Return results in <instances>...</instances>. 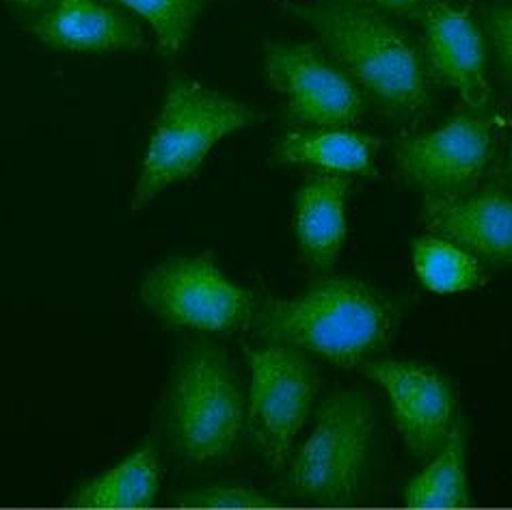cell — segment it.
Wrapping results in <instances>:
<instances>
[{"label": "cell", "mask_w": 512, "mask_h": 510, "mask_svg": "<svg viewBox=\"0 0 512 510\" xmlns=\"http://www.w3.org/2000/svg\"><path fill=\"white\" fill-rule=\"evenodd\" d=\"M400 307L359 279L329 277L299 297L258 303L253 329L264 342L288 344L350 370L394 342Z\"/></svg>", "instance_id": "obj_1"}, {"label": "cell", "mask_w": 512, "mask_h": 510, "mask_svg": "<svg viewBox=\"0 0 512 510\" xmlns=\"http://www.w3.org/2000/svg\"><path fill=\"white\" fill-rule=\"evenodd\" d=\"M292 16L381 109L396 117L424 109L430 85L424 52L381 11L355 0H318L294 7Z\"/></svg>", "instance_id": "obj_2"}, {"label": "cell", "mask_w": 512, "mask_h": 510, "mask_svg": "<svg viewBox=\"0 0 512 510\" xmlns=\"http://www.w3.org/2000/svg\"><path fill=\"white\" fill-rule=\"evenodd\" d=\"M247 424V400L221 346L195 342L175 361L165 428L175 454L193 465L227 461Z\"/></svg>", "instance_id": "obj_3"}, {"label": "cell", "mask_w": 512, "mask_h": 510, "mask_svg": "<svg viewBox=\"0 0 512 510\" xmlns=\"http://www.w3.org/2000/svg\"><path fill=\"white\" fill-rule=\"evenodd\" d=\"M376 413L361 389H342L320 402L314 431L286 465L288 498L344 508L361 500L366 489Z\"/></svg>", "instance_id": "obj_4"}, {"label": "cell", "mask_w": 512, "mask_h": 510, "mask_svg": "<svg viewBox=\"0 0 512 510\" xmlns=\"http://www.w3.org/2000/svg\"><path fill=\"white\" fill-rule=\"evenodd\" d=\"M255 122L258 113L253 106L195 80H173L147 141L132 210H143L169 186L191 178L214 145Z\"/></svg>", "instance_id": "obj_5"}, {"label": "cell", "mask_w": 512, "mask_h": 510, "mask_svg": "<svg viewBox=\"0 0 512 510\" xmlns=\"http://www.w3.org/2000/svg\"><path fill=\"white\" fill-rule=\"evenodd\" d=\"M245 355L251 370L249 433L266 465L281 476L320 394V368L305 351L277 342L247 346Z\"/></svg>", "instance_id": "obj_6"}, {"label": "cell", "mask_w": 512, "mask_h": 510, "mask_svg": "<svg viewBox=\"0 0 512 510\" xmlns=\"http://www.w3.org/2000/svg\"><path fill=\"white\" fill-rule=\"evenodd\" d=\"M145 310L169 329L232 335L258 310L255 292L234 284L210 253L180 255L156 264L143 277Z\"/></svg>", "instance_id": "obj_7"}, {"label": "cell", "mask_w": 512, "mask_h": 510, "mask_svg": "<svg viewBox=\"0 0 512 510\" xmlns=\"http://www.w3.org/2000/svg\"><path fill=\"white\" fill-rule=\"evenodd\" d=\"M266 76L286 100L292 122L307 128H355L366 93L316 44L266 42Z\"/></svg>", "instance_id": "obj_8"}, {"label": "cell", "mask_w": 512, "mask_h": 510, "mask_svg": "<svg viewBox=\"0 0 512 510\" xmlns=\"http://www.w3.org/2000/svg\"><path fill=\"white\" fill-rule=\"evenodd\" d=\"M491 154V119L461 115L433 132L402 139L396 145V165L428 201H448L474 191Z\"/></svg>", "instance_id": "obj_9"}, {"label": "cell", "mask_w": 512, "mask_h": 510, "mask_svg": "<svg viewBox=\"0 0 512 510\" xmlns=\"http://www.w3.org/2000/svg\"><path fill=\"white\" fill-rule=\"evenodd\" d=\"M357 370L387 394L411 454L422 461L435 456L456 426V392L450 381L435 368L404 359L370 357Z\"/></svg>", "instance_id": "obj_10"}, {"label": "cell", "mask_w": 512, "mask_h": 510, "mask_svg": "<svg viewBox=\"0 0 512 510\" xmlns=\"http://www.w3.org/2000/svg\"><path fill=\"white\" fill-rule=\"evenodd\" d=\"M424 61L430 78L454 89L469 106L489 100L487 50L467 9L433 3L422 11Z\"/></svg>", "instance_id": "obj_11"}, {"label": "cell", "mask_w": 512, "mask_h": 510, "mask_svg": "<svg viewBox=\"0 0 512 510\" xmlns=\"http://www.w3.org/2000/svg\"><path fill=\"white\" fill-rule=\"evenodd\" d=\"M430 234L463 247L480 262L512 266V195L502 189L467 193L448 201H426Z\"/></svg>", "instance_id": "obj_12"}, {"label": "cell", "mask_w": 512, "mask_h": 510, "mask_svg": "<svg viewBox=\"0 0 512 510\" xmlns=\"http://www.w3.org/2000/svg\"><path fill=\"white\" fill-rule=\"evenodd\" d=\"M26 24L35 37L65 52H126L145 46L143 31L104 0H48Z\"/></svg>", "instance_id": "obj_13"}, {"label": "cell", "mask_w": 512, "mask_h": 510, "mask_svg": "<svg viewBox=\"0 0 512 510\" xmlns=\"http://www.w3.org/2000/svg\"><path fill=\"white\" fill-rule=\"evenodd\" d=\"M355 182L338 173H312L296 193L294 236L316 271H331L346 243V204Z\"/></svg>", "instance_id": "obj_14"}, {"label": "cell", "mask_w": 512, "mask_h": 510, "mask_svg": "<svg viewBox=\"0 0 512 510\" xmlns=\"http://www.w3.org/2000/svg\"><path fill=\"white\" fill-rule=\"evenodd\" d=\"M379 150V139L355 128H303L279 141L275 158L284 165L314 167L338 176H370Z\"/></svg>", "instance_id": "obj_15"}, {"label": "cell", "mask_w": 512, "mask_h": 510, "mask_svg": "<svg viewBox=\"0 0 512 510\" xmlns=\"http://www.w3.org/2000/svg\"><path fill=\"white\" fill-rule=\"evenodd\" d=\"M160 491V465L152 444L132 452L109 472L78 489L70 508H152Z\"/></svg>", "instance_id": "obj_16"}, {"label": "cell", "mask_w": 512, "mask_h": 510, "mask_svg": "<svg viewBox=\"0 0 512 510\" xmlns=\"http://www.w3.org/2000/svg\"><path fill=\"white\" fill-rule=\"evenodd\" d=\"M404 504L409 508H467L471 506L465 446L461 428L454 426L446 444L430 456L420 474L404 487Z\"/></svg>", "instance_id": "obj_17"}, {"label": "cell", "mask_w": 512, "mask_h": 510, "mask_svg": "<svg viewBox=\"0 0 512 510\" xmlns=\"http://www.w3.org/2000/svg\"><path fill=\"white\" fill-rule=\"evenodd\" d=\"M413 268L422 284L437 294L476 290L487 281L476 255L437 234H424L413 240Z\"/></svg>", "instance_id": "obj_18"}, {"label": "cell", "mask_w": 512, "mask_h": 510, "mask_svg": "<svg viewBox=\"0 0 512 510\" xmlns=\"http://www.w3.org/2000/svg\"><path fill=\"white\" fill-rule=\"evenodd\" d=\"M152 26L158 48L173 57L186 46L206 0H115Z\"/></svg>", "instance_id": "obj_19"}, {"label": "cell", "mask_w": 512, "mask_h": 510, "mask_svg": "<svg viewBox=\"0 0 512 510\" xmlns=\"http://www.w3.org/2000/svg\"><path fill=\"white\" fill-rule=\"evenodd\" d=\"M175 504L182 508H273L279 500L245 485H210L204 489L186 491Z\"/></svg>", "instance_id": "obj_20"}, {"label": "cell", "mask_w": 512, "mask_h": 510, "mask_svg": "<svg viewBox=\"0 0 512 510\" xmlns=\"http://www.w3.org/2000/svg\"><path fill=\"white\" fill-rule=\"evenodd\" d=\"M484 26H487L497 65H500L504 78L512 85V3L489 9Z\"/></svg>", "instance_id": "obj_21"}, {"label": "cell", "mask_w": 512, "mask_h": 510, "mask_svg": "<svg viewBox=\"0 0 512 510\" xmlns=\"http://www.w3.org/2000/svg\"><path fill=\"white\" fill-rule=\"evenodd\" d=\"M372 3L379 5L381 9L392 11V13H407V11L415 9V7L424 5L426 0H372Z\"/></svg>", "instance_id": "obj_22"}, {"label": "cell", "mask_w": 512, "mask_h": 510, "mask_svg": "<svg viewBox=\"0 0 512 510\" xmlns=\"http://www.w3.org/2000/svg\"><path fill=\"white\" fill-rule=\"evenodd\" d=\"M9 3L20 11H39L48 3V0H9Z\"/></svg>", "instance_id": "obj_23"}, {"label": "cell", "mask_w": 512, "mask_h": 510, "mask_svg": "<svg viewBox=\"0 0 512 510\" xmlns=\"http://www.w3.org/2000/svg\"><path fill=\"white\" fill-rule=\"evenodd\" d=\"M508 178H510V184H512V152H510V163H508Z\"/></svg>", "instance_id": "obj_24"}]
</instances>
